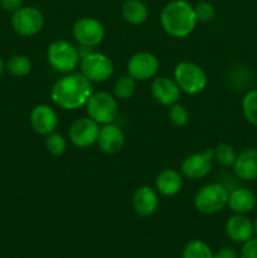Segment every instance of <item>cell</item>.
<instances>
[{"label":"cell","instance_id":"obj_1","mask_svg":"<svg viewBox=\"0 0 257 258\" xmlns=\"http://www.w3.org/2000/svg\"><path fill=\"white\" fill-rule=\"evenodd\" d=\"M92 93V82L82 73H68L53 85L50 98L63 110H77L86 106Z\"/></svg>","mask_w":257,"mask_h":258},{"label":"cell","instance_id":"obj_2","mask_svg":"<svg viewBox=\"0 0 257 258\" xmlns=\"http://www.w3.org/2000/svg\"><path fill=\"white\" fill-rule=\"evenodd\" d=\"M160 23L164 32L173 38H185L198 23L193 5L186 0H173L163 8Z\"/></svg>","mask_w":257,"mask_h":258},{"label":"cell","instance_id":"obj_3","mask_svg":"<svg viewBox=\"0 0 257 258\" xmlns=\"http://www.w3.org/2000/svg\"><path fill=\"white\" fill-rule=\"evenodd\" d=\"M48 63L59 73H72L81 62V54L75 44L65 39L54 40L47 52Z\"/></svg>","mask_w":257,"mask_h":258},{"label":"cell","instance_id":"obj_4","mask_svg":"<svg viewBox=\"0 0 257 258\" xmlns=\"http://www.w3.org/2000/svg\"><path fill=\"white\" fill-rule=\"evenodd\" d=\"M88 117L98 125L112 123L118 115L117 98L108 92H93L86 103Z\"/></svg>","mask_w":257,"mask_h":258},{"label":"cell","instance_id":"obj_5","mask_svg":"<svg viewBox=\"0 0 257 258\" xmlns=\"http://www.w3.org/2000/svg\"><path fill=\"white\" fill-rule=\"evenodd\" d=\"M229 191L219 183H211L197 191L194 197V207L203 214H216L223 211L228 203Z\"/></svg>","mask_w":257,"mask_h":258},{"label":"cell","instance_id":"obj_6","mask_svg":"<svg viewBox=\"0 0 257 258\" xmlns=\"http://www.w3.org/2000/svg\"><path fill=\"white\" fill-rule=\"evenodd\" d=\"M174 81L180 91L188 95H197L207 86V75L203 68L193 62H180L174 70Z\"/></svg>","mask_w":257,"mask_h":258},{"label":"cell","instance_id":"obj_7","mask_svg":"<svg viewBox=\"0 0 257 258\" xmlns=\"http://www.w3.org/2000/svg\"><path fill=\"white\" fill-rule=\"evenodd\" d=\"M81 73L91 82H103L113 73V63L103 53L90 52L81 57Z\"/></svg>","mask_w":257,"mask_h":258},{"label":"cell","instance_id":"obj_8","mask_svg":"<svg viewBox=\"0 0 257 258\" xmlns=\"http://www.w3.org/2000/svg\"><path fill=\"white\" fill-rule=\"evenodd\" d=\"M12 27L20 37H33L44 27V17L37 8L22 7L13 13Z\"/></svg>","mask_w":257,"mask_h":258},{"label":"cell","instance_id":"obj_9","mask_svg":"<svg viewBox=\"0 0 257 258\" xmlns=\"http://www.w3.org/2000/svg\"><path fill=\"white\" fill-rule=\"evenodd\" d=\"M72 34L81 47L92 48L100 44L105 38L102 23L95 18L85 17L78 19L72 28Z\"/></svg>","mask_w":257,"mask_h":258},{"label":"cell","instance_id":"obj_10","mask_svg":"<svg viewBox=\"0 0 257 258\" xmlns=\"http://www.w3.org/2000/svg\"><path fill=\"white\" fill-rule=\"evenodd\" d=\"M100 125L90 117H81L71 125L68 131L70 141L80 149H86L97 143Z\"/></svg>","mask_w":257,"mask_h":258},{"label":"cell","instance_id":"obj_11","mask_svg":"<svg viewBox=\"0 0 257 258\" xmlns=\"http://www.w3.org/2000/svg\"><path fill=\"white\" fill-rule=\"evenodd\" d=\"M159 71V59L150 52H138L127 62V73L136 81H148Z\"/></svg>","mask_w":257,"mask_h":258},{"label":"cell","instance_id":"obj_12","mask_svg":"<svg viewBox=\"0 0 257 258\" xmlns=\"http://www.w3.org/2000/svg\"><path fill=\"white\" fill-rule=\"evenodd\" d=\"M213 159V149H206L202 153L191 154L181 161V173L189 179L204 178L211 173Z\"/></svg>","mask_w":257,"mask_h":258},{"label":"cell","instance_id":"obj_13","mask_svg":"<svg viewBox=\"0 0 257 258\" xmlns=\"http://www.w3.org/2000/svg\"><path fill=\"white\" fill-rule=\"evenodd\" d=\"M30 125L37 134L47 136L54 133L58 126V115L48 105H38L30 112Z\"/></svg>","mask_w":257,"mask_h":258},{"label":"cell","instance_id":"obj_14","mask_svg":"<svg viewBox=\"0 0 257 258\" xmlns=\"http://www.w3.org/2000/svg\"><path fill=\"white\" fill-rule=\"evenodd\" d=\"M180 88L171 78L161 76L151 83V95L154 100L164 106H171L180 98Z\"/></svg>","mask_w":257,"mask_h":258},{"label":"cell","instance_id":"obj_15","mask_svg":"<svg viewBox=\"0 0 257 258\" xmlns=\"http://www.w3.org/2000/svg\"><path fill=\"white\" fill-rule=\"evenodd\" d=\"M159 207L158 191L151 186H139L133 196V208L138 216L151 217Z\"/></svg>","mask_w":257,"mask_h":258},{"label":"cell","instance_id":"obj_16","mask_svg":"<svg viewBox=\"0 0 257 258\" xmlns=\"http://www.w3.org/2000/svg\"><path fill=\"white\" fill-rule=\"evenodd\" d=\"M226 234L234 243H244L253 236V223L246 214H236L226 222Z\"/></svg>","mask_w":257,"mask_h":258},{"label":"cell","instance_id":"obj_17","mask_svg":"<svg viewBox=\"0 0 257 258\" xmlns=\"http://www.w3.org/2000/svg\"><path fill=\"white\" fill-rule=\"evenodd\" d=\"M97 144L106 154H117L125 145V134L117 125L107 123L100 127Z\"/></svg>","mask_w":257,"mask_h":258},{"label":"cell","instance_id":"obj_18","mask_svg":"<svg viewBox=\"0 0 257 258\" xmlns=\"http://www.w3.org/2000/svg\"><path fill=\"white\" fill-rule=\"evenodd\" d=\"M233 170L237 178L242 180L257 179V149L248 148L241 151L233 164Z\"/></svg>","mask_w":257,"mask_h":258},{"label":"cell","instance_id":"obj_19","mask_svg":"<svg viewBox=\"0 0 257 258\" xmlns=\"http://www.w3.org/2000/svg\"><path fill=\"white\" fill-rule=\"evenodd\" d=\"M156 191L164 197H174L180 191L183 179L180 173L175 169H164L159 173L155 180Z\"/></svg>","mask_w":257,"mask_h":258},{"label":"cell","instance_id":"obj_20","mask_svg":"<svg viewBox=\"0 0 257 258\" xmlns=\"http://www.w3.org/2000/svg\"><path fill=\"white\" fill-rule=\"evenodd\" d=\"M228 208L236 214H247L256 207V196L247 188H237L229 193Z\"/></svg>","mask_w":257,"mask_h":258},{"label":"cell","instance_id":"obj_21","mask_svg":"<svg viewBox=\"0 0 257 258\" xmlns=\"http://www.w3.org/2000/svg\"><path fill=\"white\" fill-rule=\"evenodd\" d=\"M121 14L126 23L140 25L148 19V7L141 0H126L121 7Z\"/></svg>","mask_w":257,"mask_h":258},{"label":"cell","instance_id":"obj_22","mask_svg":"<svg viewBox=\"0 0 257 258\" xmlns=\"http://www.w3.org/2000/svg\"><path fill=\"white\" fill-rule=\"evenodd\" d=\"M8 72L15 77H24L32 71V60L25 54H15L8 59L5 64Z\"/></svg>","mask_w":257,"mask_h":258},{"label":"cell","instance_id":"obj_23","mask_svg":"<svg viewBox=\"0 0 257 258\" xmlns=\"http://www.w3.org/2000/svg\"><path fill=\"white\" fill-rule=\"evenodd\" d=\"M136 82L138 81L131 77L130 75L121 76L116 80L115 86H113V96L118 100H128L135 93Z\"/></svg>","mask_w":257,"mask_h":258},{"label":"cell","instance_id":"obj_24","mask_svg":"<svg viewBox=\"0 0 257 258\" xmlns=\"http://www.w3.org/2000/svg\"><path fill=\"white\" fill-rule=\"evenodd\" d=\"M183 258H213L211 247L203 241L194 239L186 243L183 249Z\"/></svg>","mask_w":257,"mask_h":258},{"label":"cell","instance_id":"obj_25","mask_svg":"<svg viewBox=\"0 0 257 258\" xmlns=\"http://www.w3.org/2000/svg\"><path fill=\"white\" fill-rule=\"evenodd\" d=\"M242 111L246 120L257 126V90H251L244 95L242 100Z\"/></svg>","mask_w":257,"mask_h":258},{"label":"cell","instance_id":"obj_26","mask_svg":"<svg viewBox=\"0 0 257 258\" xmlns=\"http://www.w3.org/2000/svg\"><path fill=\"white\" fill-rule=\"evenodd\" d=\"M214 159L223 166H233L237 159L236 150L233 146L227 143H221L213 149Z\"/></svg>","mask_w":257,"mask_h":258},{"label":"cell","instance_id":"obj_27","mask_svg":"<svg viewBox=\"0 0 257 258\" xmlns=\"http://www.w3.org/2000/svg\"><path fill=\"white\" fill-rule=\"evenodd\" d=\"M44 144L45 149L54 156L63 155L66 153V150H67V140L65 139V136L60 135V134H57L55 131L49 134V135H47Z\"/></svg>","mask_w":257,"mask_h":258},{"label":"cell","instance_id":"obj_28","mask_svg":"<svg viewBox=\"0 0 257 258\" xmlns=\"http://www.w3.org/2000/svg\"><path fill=\"white\" fill-rule=\"evenodd\" d=\"M193 8L198 22L209 23L216 17V8L212 3L207 2V0H202V2L197 3Z\"/></svg>","mask_w":257,"mask_h":258},{"label":"cell","instance_id":"obj_29","mask_svg":"<svg viewBox=\"0 0 257 258\" xmlns=\"http://www.w3.org/2000/svg\"><path fill=\"white\" fill-rule=\"evenodd\" d=\"M169 120L171 121V123L175 126H185L189 121V112L185 108V106L180 105V103H174L169 108Z\"/></svg>","mask_w":257,"mask_h":258},{"label":"cell","instance_id":"obj_30","mask_svg":"<svg viewBox=\"0 0 257 258\" xmlns=\"http://www.w3.org/2000/svg\"><path fill=\"white\" fill-rule=\"evenodd\" d=\"M239 258H257V237L242 243Z\"/></svg>","mask_w":257,"mask_h":258},{"label":"cell","instance_id":"obj_31","mask_svg":"<svg viewBox=\"0 0 257 258\" xmlns=\"http://www.w3.org/2000/svg\"><path fill=\"white\" fill-rule=\"evenodd\" d=\"M0 7L5 10V12L14 13L17 12L19 8L23 7V0H0Z\"/></svg>","mask_w":257,"mask_h":258},{"label":"cell","instance_id":"obj_32","mask_svg":"<svg viewBox=\"0 0 257 258\" xmlns=\"http://www.w3.org/2000/svg\"><path fill=\"white\" fill-rule=\"evenodd\" d=\"M213 258H239L238 253L232 247H223L218 252L213 253Z\"/></svg>","mask_w":257,"mask_h":258},{"label":"cell","instance_id":"obj_33","mask_svg":"<svg viewBox=\"0 0 257 258\" xmlns=\"http://www.w3.org/2000/svg\"><path fill=\"white\" fill-rule=\"evenodd\" d=\"M4 68H5L4 60H3L2 55H0V75H2V73H3V71H4Z\"/></svg>","mask_w":257,"mask_h":258},{"label":"cell","instance_id":"obj_34","mask_svg":"<svg viewBox=\"0 0 257 258\" xmlns=\"http://www.w3.org/2000/svg\"><path fill=\"white\" fill-rule=\"evenodd\" d=\"M253 233L256 234V237H257V218L254 219V223H253Z\"/></svg>","mask_w":257,"mask_h":258}]
</instances>
